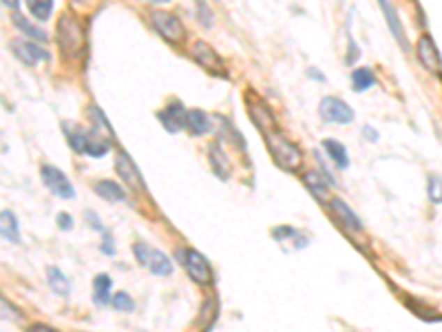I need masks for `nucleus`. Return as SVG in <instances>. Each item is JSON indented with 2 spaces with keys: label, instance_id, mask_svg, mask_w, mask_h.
I'll list each match as a JSON object with an SVG mask.
<instances>
[{
  "label": "nucleus",
  "instance_id": "nucleus-1",
  "mask_svg": "<svg viewBox=\"0 0 442 332\" xmlns=\"http://www.w3.org/2000/svg\"><path fill=\"white\" fill-rule=\"evenodd\" d=\"M64 129H69L67 139L75 153H82V156H91V158H102L107 156L111 149L109 139H104L98 131L82 129V126L77 124H64Z\"/></svg>",
  "mask_w": 442,
  "mask_h": 332
},
{
  "label": "nucleus",
  "instance_id": "nucleus-2",
  "mask_svg": "<svg viewBox=\"0 0 442 332\" xmlns=\"http://www.w3.org/2000/svg\"><path fill=\"white\" fill-rule=\"evenodd\" d=\"M264 137H266V144L270 149V156L275 158V162L281 166L283 171H296V169H301L303 153H301V149H298L294 142H290V139L285 137L283 133H279V131L264 133Z\"/></svg>",
  "mask_w": 442,
  "mask_h": 332
},
{
  "label": "nucleus",
  "instance_id": "nucleus-3",
  "mask_svg": "<svg viewBox=\"0 0 442 332\" xmlns=\"http://www.w3.org/2000/svg\"><path fill=\"white\" fill-rule=\"evenodd\" d=\"M56 40L58 47L64 56H77L84 47V31L80 27V20H77L73 14H62L58 18V27H56Z\"/></svg>",
  "mask_w": 442,
  "mask_h": 332
},
{
  "label": "nucleus",
  "instance_id": "nucleus-4",
  "mask_svg": "<svg viewBox=\"0 0 442 332\" xmlns=\"http://www.w3.org/2000/svg\"><path fill=\"white\" fill-rule=\"evenodd\" d=\"M151 24L166 43L181 45L186 40V29L175 14H168V11H162V9H153L151 11Z\"/></svg>",
  "mask_w": 442,
  "mask_h": 332
},
{
  "label": "nucleus",
  "instance_id": "nucleus-5",
  "mask_svg": "<svg viewBox=\"0 0 442 332\" xmlns=\"http://www.w3.org/2000/svg\"><path fill=\"white\" fill-rule=\"evenodd\" d=\"M133 255H135V259L144 268H148L153 275H160V277H171L173 275L171 259H168L162 250L144 244V241H137V244L133 246Z\"/></svg>",
  "mask_w": 442,
  "mask_h": 332
},
{
  "label": "nucleus",
  "instance_id": "nucleus-6",
  "mask_svg": "<svg viewBox=\"0 0 442 332\" xmlns=\"http://www.w3.org/2000/svg\"><path fill=\"white\" fill-rule=\"evenodd\" d=\"M190 56H192V60L197 62V65L206 73L215 75V78H226V65H224V60H221V56L208 43H204V40L192 43Z\"/></svg>",
  "mask_w": 442,
  "mask_h": 332
},
{
  "label": "nucleus",
  "instance_id": "nucleus-7",
  "mask_svg": "<svg viewBox=\"0 0 442 332\" xmlns=\"http://www.w3.org/2000/svg\"><path fill=\"white\" fill-rule=\"evenodd\" d=\"M319 116L332 124H349L354 122V109L345 100L328 96L319 102Z\"/></svg>",
  "mask_w": 442,
  "mask_h": 332
},
{
  "label": "nucleus",
  "instance_id": "nucleus-8",
  "mask_svg": "<svg viewBox=\"0 0 442 332\" xmlns=\"http://www.w3.org/2000/svg\"><path fill=\"white\" fill-rule=\"evenodd\" d=\"M40 177H43L45 186L54 195H58L62 199H73L75 197V190H73V184L69 182V177L64 175L60 169H56L54 164H43L40 166Z\"/></svg>",
  "mask_w": 442,
  "mask_h": 332
},
{
  "label": "nucleus",
  "instance_id": "nucleus-9",
  "mask_svg": "<svg viewBox=\"0 0 442 332\" xmlns=\"http://www.w3.org/2000/svg\"><path fill=\"white\" fill-rule=\"evenodd\" d=\"M179 255H181V262H184V268H186V273H188V277L192 279V282H197L201 286L213 282L211 264L206 262V257L201 252H197L195 248H188V250L179 252Z\"/></svg>",
  "mask_w": 442,
  "mask_h": 332
},
{
  "label": "nucleus",
  "instance_id": "nucleus-10",
  "mask_svg": "<svg viewBox=\"0 0 442 332\" xmlns=\"http://www.w3.org/2000/svg\"><path fill=\"white\" fill-rule=\"evenodd\" d=\"M245 107H248V113H250V120L261 129V133H270L275 131V113L270 111V107L266 105V102L254 96V93H245Z\"/></svg>",
  "mask_w": 442,
  "mask_h": 332
},
{
  "label": "nucleus",
  "instance_id": "nucleus-11",
  "mask_svg": "<svg viewBox=\"0 0 442 332\" xmlns=\"http://www.w3.org/2000/svg\"><path fill=\"white\" fill-rule=\"evenodd\" d=\"M9 49H11V54H14L22 65H27V67H36L38 62H43V60H49V51L40 45H36L31 40H22V38H16V40H11L9 43Z\"/></svg>",
  "mask_w": 442,
  "mask_h": 332
},
{
  "label": "nucleus",
  "instance_id": "nucleus-12",
  "mask_svg": "<svg viewBox=\"0 0 442 332\" xmlns=\"http://www.w3.org/2000/svg\"><path fill=\"white\" fill-rule=\"evenodd\" d=\"M115 171L122 177V182L128 184V188L137 190V193H144L146 186H144V177L137 171L135 162L126 156L124 151H118V156H115Z\"/></svg>",
  "mask_w": 442,
  "mask_h": 332
},
{
  "label": "nucleus",
  "instance_id": "nucleus-13",
  "mask_svg": "<svg viewBox=\"0 0 442 332\" xmlns=\"http://www.w3.org/2000/svg\"><path fill=\"white\" fill-rule=\"evenodd\" d=\"M416 56H418L420 65L429 73H442V62H440V56H438V49L429 36H420V40L416 43Z\"/></svg>",
  "mask_w": 442,
  "mask_h": 332
},
{
  "label": "nucleus",
  "instance_id": "nucleus-14",
  "mask_svg": "<svg viewBox=\"0 0 442 332\" xmlns=\"http://www.w3.org/2000/svg\"><path fill=\"white\" fill-rule=\"evenodd\" d=\"M158 118L168 133H179L186 126V109L181 107V102L173 100V102H168L166 109H162L158 113Z\"/></svg>",
  "mask_w": 442,
  "mask_h": 332
},
{
  "label": "nucleus",
  "instance_id": "nucleus-15",
  "mask_svg": "<svg viewBox=\"0 0 442 332\" xmlns=\"http://www.w3.org/2000/svg\"><path fill=\"white\" fill-rule=\"evenodd\" d=\"M328 204H330L332 215L336 217V220H339V224H341V226H345L347 231H354V233H360V231H363V224H360V220H358V215H356L352 209H349L343 199L332 197Z\"/></svg>",
  "mask_w": 442,
  "mask_h": 332
},
{
  "label": "nucleus",
  "instance_id": "nucleus-16",
  "mask_svg": "<svg viewBox=\"0 0 442 332\" xmlns=\"http://www.w3.org/2000/svg\"><path fill=\"white\" fill-rule=\"evenodd\" d=\"M379 5L383 9V14H385V20L389 24V29H392L394 38L398 40V45L402 47V51H409V43H407V36L405 31H402V24L398 20V14H396V9H394V3L392 0H379Z\"/></svg>",
  "mask_w": 442,
  "mask_h": 332
},
{
  "label": "nucleus",
  "instance_id": "nucleus-17",
  "mask_svg": "<svg viewBox=\"0 0 442 332\" xmlns=\"http://www.w3.org/2000/svg\"><path fill=\"white\" fill-rule=\"evenodd\" d=\"M208 158H211L215 175L221 177V180H228L230 177V162L226 158V153L221 151L217 144H211V149H208Z\"/></svg>",
  "mask_w": 442,
  "mask_h": 332
},
{
  "label": "nucleus",
  "instance_id": "nucleus-18",
  "mask_svg": "<svg viewBox=\"0 0 442 332\" xmlns=\"http://www.w3.org/2000/svg\"><path fill=\"white\" fill-rule=\"evenodd\" d=\"M11 22H14V27L18 31H22L27 38H33V40H38V43H47V31L40 29V27H36V24H31L22 14H18V11H14V16H11Z\"/></svg>",
  "mask_w": 442,
  "mask_h": 332
},
{
  "label": "nucleus",
  "instance_id": "nucleus-19",
  "mask_svg": "<svg viewBox=\"0 0 442 332\" xmlns=\"http://www.w3.org/2000/svg\"><path fill=\"white\" fill-rule=\"evenodd\" d=\"M0 233H3V239L11 241V244H18L20 241V228L14 213L3 211V215H0Z\"/></svg>",
  "mask_w": 442,
  "mask_h": 332
},
{
  "label": "nucleus",
  "instance_id": "nucleus-20",
  "mask_svg": "<svg viewBox=\"0 0 442 332\" xmlns=\"http://www.w3.org/2000/svg\"><path fill=\"white\" fill-rule=\"evenodd\" d=\"M93 190H96V193H98L100 197L109 199V202H126L124 188H122L120 184L111 182V180H100V182H96Z\"/></svg>",
  "mask_w": 442,
  "mask_h": 332
},
{
  "label": "nucleus",
  "instance_id": "nucleus-21",
  "mask_svg": "<svg viewBox=\"0 0 442 332\" xmlns=\"http://www.w3.org/2000/svg\"><path fill=\"white\" fill-rule=\"evenodd\" d=\"M186 124L195 135H204V133L211 131V120H208V116L199 109L186 111Z\"/></svg>",
  "mask_w": 442,
  "mask_h": 332
},
{
  "label": "nucleus",
  "instance_id": "nucleus-22",
  "mask_svg": "<svg viewBox=\"0 0 442 332\" xmlns=\"http://www.w3.org/2000/svg\"><path fill=\"white\" fill-rule=\"evenodd\" d=\"M303 182L307 186V190L312 195H314L317 199L321 202H328V182H325V177H321L319 173H305L303 175Z\"/></svg>",
  "mask_w": 442,
  "mask_h": 332
},
{
  "label": "nucleus",
  "instance_id": "nucleus-23",
  "mask_svg": "<svg viewBox=\"0 0 442 332\" xmlns=\"http://www.w3.org/2000/svg\"><path fill=\"white\" fill-rule=\"evenodd\" d=\"M323 149L328 151V156L334 160V164L339 166V169H347L349 166L347 151L341 142H336V139H323Z\"/></svg>",
  "mask_w": 442,
  "mask_h": 332
},
{
  "label": "nucleus",
  "instance_id": "nucleus-24",
  "mask_svg": "<svg viewBox=\"0 0 442 332\" xmlns=\"http://www.w3.org/2000/svg\"><path fill=\"white\" fill-rule=\"evenodd\" d=\"M376 84V78H374V71L367 69V67H358L354 73H352V89L356 93H363L367 91V89H372Z\"/></svg>",
  "mask_w": 442,
  "mask_h": 332
},
{
  "label": "nucleus",
  "instance_id": "nucleus-25",
  "mask_svg": "<svg viewBox=\"0 0 442 332\" xmlns=\"http://www.w3.org/2000/svg\"><path fill=\"white\" fill-rule=\"evenodd\" d=\"M113 297H111V279L107 275H98L93 279V301L104 305L109 303Z\"/></svg>",
  "mask_w": 442,
  "mask_h": 332
},
{
  "label": "nucleus",
  "instance_id": "nucleus-26",
  "mask_svg": "<svg viewBox=\"0 0 442 332\" xmlns=\"http://www.w3.org/2000/svg\"><path fill=\"white\" fill-rule=\"evenodd\" d=\"M27 9L38 22H47L54 11V0H27Z\"/></svg>",
  "mask_w": 442,
  "mask_h": 332
},
{
  "label": "nucleus",
  "instance_id": "nucleus-27",
  "mask_svg": "<svg viewBox=\"0 0 442 332\" xmlns=\"http://www.w3.org/2000/svg\"><path fill=\"white\" fill-rule=\"evenodd\" d=\"M47 279H49V286L54 288L58 295H69V290H71L69 279L64 277L56 266H49L47 268Z\"/></svg>",
  "mask_w": 442,
  "mask_h": 332
},
{
  "label": "nucleus",
  "instance_id": "nucleus-28",
  "mask_svg": "<svg viewBox=\"0 0 442 332\" xmlns=\"http://www.w3.org/2000/svg\"><path fill=\"white\" fill-rule=\"evenodd\" d=\"M427 193H429V199H432L434 204H442V180H440V177L429 175Z\"/></svg>",
  "mask_w": 442,
  "mask_h": 332
},
{
  "label": "nucleus",
  "instance_id": "nucleus-29",
  "mask_svg": "<svg viewBox=\"0 0 442 332\" xmlns=\"http://www.w3.org/2000/svg\"><path fill=\"white\" fill-rule=\"evenodd\" d=\"M111 303H113L118 310H122V312H131V310L135 308V301H133L131 297H128L126 292H115L113 299H111Z\"/></svg>",
  "mask_w": 442,
  "mask_h": 332
},
{
  "label": "nucleus",
  "instance_id": "nucleus-30",
  "mask_svg": "<svg viewBox=\"0 0 442 332\" xmlns=\"http://www.w3.org/2000/svg\"><path fill=\"white\" fill-rule=\"evenodd\" d=\"M58 226L62 228V231H71V228H73L71 215H69V213H60V215H58Z\"/></svg>",
  "mask_w": 442,
  "mask_h": 332
},
{
  "label": "nucleus",
  "instance_id": "nucleus-31",
  "mask_svg": "<svg viewBox=\"0 0 442 332\" xmlns=\"http://www.w3.org/2000/svg\"><path fill=\"white\" fill-rule=\"evenodd\" d=\"M84 217H86V220H89V224L96 228V231H102V233H104V226L100 224V217H98V215H96L93 211H86V213H84Z\"/></svg>",
  "mask_w": 442,
  "mask_h": 332
},
{
  "label": "nucleus",
  "instance_id": "nucleus-32",
  "mask_svg": "<svg viewBox=\"0 0 442 332\" xmlns=\"http://www.w3.org/2000/svg\"><path fill=\"white\" fill-rule=\"evenodd\" d=\"M27 332H58V330H54L51 326H45V324H33V326H29Z\"/></svg>",
  "mask_w": 442,
  "mask_h": 332
},
{
  "label": "nucleus",
  "instance_id": "nucleus-33",
  "mask_svg": "<svg viewBox=\"0 0 442 332\" xmlns=\"http://www.w3.org/2000/svg\"><path fill=\"white\" fill-rule=\"evenodd\" d=\"M3 5H5L7 9H11V11H16L18 5H20V0H3Z\"/></svg>",
  "mask_w": 442,
  "mask_h": 332
},
{
  "label": "nucleus",
  "instance_id": "nucleus-34",
  "mask_svg": "<svg viewBox=\"0 0 442 332\" xmlns=\"http://www.w3.org/2000/svg\"><path fill=\"white\" fill-rule=\"evenodd\" d=\"M363 133H365V135H367V139H372V142H376V139H379V135L374 133L372 126H365V129H363Z\"/></svg>",
  "mask_w": 442,
  "mask_h": 332
},
{
  "label": "nucleus",
  "instance_id": "nucleus-35",
  "mask_svg": "<svg viewBox=\"0 0 442 332\" xmlns=\"http://www.w3.org/2000/svg\"><path fill=\"white\" fill-rule=\"evenodd\" d=\"M73 3H75V5H89L91 0H73Z\"/></svg>",
  "mask_w": 442,
  "mask_h": 332
},
{
  "label": "nucleus",
  "instance_id": "nucleus-36",
  "mask_svg": "<svg viewBox=\"0 0 442 332\" xmlns=\"http://www.w3.org/2000/svg\"><path fill=\"white\" fill-rule=\"evenodd\" d=\"M151 3H155V5H164V3H168V0H151Z\"/></svg>",
  "mask_w": 442,
  "mask_h": 332
}]
</instances>
